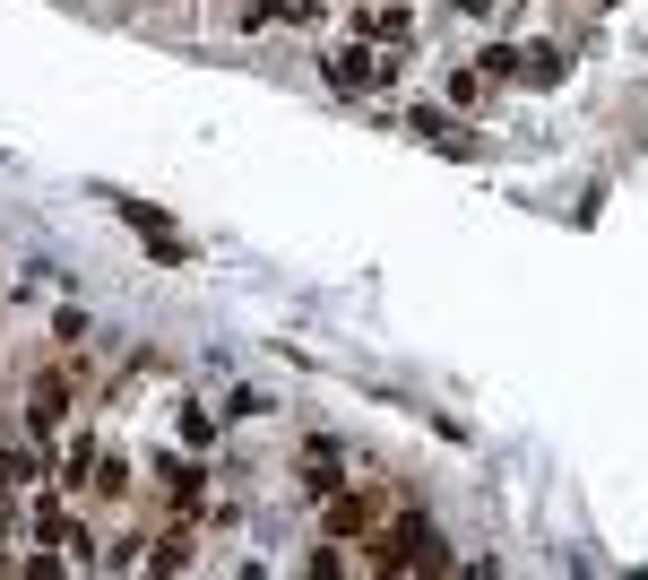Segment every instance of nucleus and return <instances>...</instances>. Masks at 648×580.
I'll use <instances>...</instances> for the list:
<instances>
[{"label":"nucleus","instance_id":"nucleus-1","mask_svg":"<svg viewBox=\"0 0 648 580\" xmlns=\"http://www.w3.org/2000/svg\"><path fill=\"white\" fill-rule=\"evenodd\" d=\"M328 79H337V87H389V79H398V61H381V52L346 44V52H328Z\"/></svg>","mask_w":648,"mask_h":580},{"label":"nucleus","instance_id":"nucleus-2","mask_svg":"<svg viewBox=\"0 0 648 580\" xmlns=\"http://www.w3.org/2000/svg\"><path fill=\"white\" fill-rule=\"evenodd\" d=\"M372 520H381V494H328V529L337 537H363Z\"/></svg>","mask_w":648,"mask_h":580},{"label":"nucleus","instance_id":"nucleus-3","mask_svg":"<svg viewBox=\"0 0 648 580\" xmlns=\"http://www.w3.org/2000/svg\"><path fill=\"white\" fill-rule=\"evenodd\" d=\"M303 494H312V502H328V494H337V451H328V442H312V451H303Z\"/></svg>","mask_w":648,"mask_h":580},{"label":"nucleus","instance_id":"nucleus-4","mask_svg":"<svg viewBox=\"0 0 648 580\" xmlns=\"http://www.w3.org/2000/svg\"><path fill=\"white\" fill-rule=\"evenodd\" d=\"M200 485H208V476L191 460H165V494H173V502H200Z\"/></svg>","mask_w":648,"mask_h":580},{"label":"nucleus","instance_id":"nucleus-5","mask_svg":"<svg viewBox=\"0 0 648 580\" xmlns=\"http://www.w3.org/2000/svg\"><path fill=\"white\" fill-rule=\"evenodd\" d=\"M407 130H416V139H432V147H467V130H458V121H441V114H416Z\"/></svg>","mask_w":648,"mask_h":580}]
</instances>
